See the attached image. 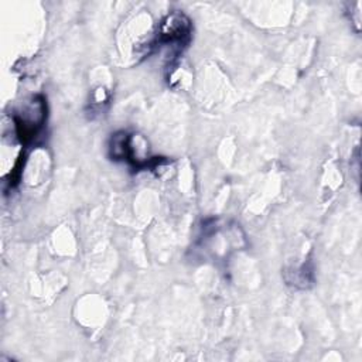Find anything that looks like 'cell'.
Segmentation results:
<instances>
[{"label": "cell", "instance_id": "2", "mask_svg": "<svg viewBox=\"0 0 362 362\" xmlns=\"http://www.w3.org/2000/svg\"><path fill=\"white\" fill-rule=\"evenodd\" d=\"M191 20L181 11H173L160 21L153 45L171 47L180 52L184 47L188 45L191 40Z\"/></svg>", "mask_w": 362, "mask_h": 362}, {"label": "cell", "instance_id": "3", "mask_svg": "<svg viewBox=\"0 0 362 362\" xmlns=\"http://www.w3.org/2000/svg\"><path fill=\"white\" fill-rule=\"evenodd\" d=\"M284 280L287 281V284L296 287V288H308L313 286L314 283V269L313 264L308 263H303L298 267L291 269L290 272L286 270L284 272Z\"/></svg>", "mask_w": 362, "mask_h": 362}, {"label": "cell", "instance_id": "1", "mask_svg": "<svg viewBox=\"0 0 362 362\" xmlns=\"http://www.w3.org/2000/svg\"><path fill=\"white\" fill-rule=\"evenodd\" d=\"M47 119V102L42 95L33 96L13 115L16 134L21 144L33 143L42 130Z\"/></svg>", "mask_w": 362, "mask_h": 362}]
</instances>
